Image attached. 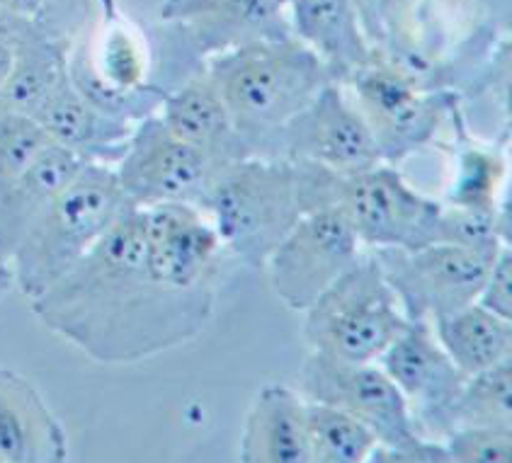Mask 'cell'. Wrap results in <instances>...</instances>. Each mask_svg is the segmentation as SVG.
Listing matches in <instances>:
<instances>
[{"instance_id": "1", "label": "cell", "mask_w": 512, "mask_h": 463, "mask_svg": "<svg viewBox=\"0 0 512 463\" xmlns=\"http://www.w3.org/2000/svg\"><path fill=\"white\" fill-rule=\"evenodd\" d=\"M44 328L102 367H129L190 345L214 318L216 291L170 287L146 260L132 207L88 255L30 301Z\"/></svg>"}, {"instance_id": "2", "label": "cell", "mask_w": 512, "mask_h": 463, "mask_svg": "<svg viewBox=\"0 0 512 463\" xmlns=\"http://www.w3.org/2000/svg\"><path fill=\"white\" fill-rule=\"evenodd\" d=\"M204 68L250 156L267 160H282L284 129L335 83L328 66L297 37L224 51Z\"/></svg>"}, {"instance_id": "3", "label": "cell", "mask_w": 512, "mask_h": 463, "mask_svg": "<svg viewBox=\"0 0 512 463\" xmlns=\"http://www.w3.org/2000/svg\"><path fill=\"white\" fill-rule=\"evenodd\" d=\"M132 209L112 165L85 163L10 257L13 287L27 301L71 272Z\"/></svg>"}, {"instance_id": "4", "label": "cell", "mask_w": 512, "mask_h": 463, "mask_svg": "<svg viewBox=\"0 0 512 463\" xmlns=\"http://www.w3.org/2000/svg\"><path fill=\"white\" fill-rule=\"evenodd\" d=\"M301 211L340 207L367 248L418 250L437 243L442 202L420 194L396 170L381 163L360 173H335L314 163H294Z\"/></svg>"}, {"instance_id": "5", "label": "cell", "mask_w": 512, "mask_h": 463, "mask_svg": "<svg viewBox=\"0 0 512 463\" xmlns=\"http://www.w3.org/2000/svg\"><path fill=\"white\" fill-rule=\"evenodd\" d=\"M202 211L226 253L250 270H265L277 245L304 216L297 165L253 156L224 165L209 187Z\"/></svg>"}, {"instance_id": "6", "label": "cell", "mask_w": 512, "mask_h": 463, "mask_svg": "<svg viewBox=\"0 0 512 463\" xmlns=\"http://www.w3.org/2000/svg\"><path fill=\"white\" fill-rule=\"evenodd\" d=\"M299 393L335 405L369 427L377 437L369 463H449L445 442L415 430L406 398L377 362H343L311 352L301 364Z\"/></svg>"}, {"instance_id": "7", "label": "cell", "mask_w": 512, "mask_h": 463, "mask_svg": "<svg viewBox=\"0 0 512 463\" xmlns=\"http://www.w3.org/2000/svg\"><path fill=\"white\" fill-rule=\"evenodd\" d=\"M408 323L377 257L360 253L304 311V342L343 362H377Z\"/></svg>"}, {"instance_id": "8", "label": "cell", "mask_w": 512, "mask_h": 463, "mask_svg": "<svg viewBox=\"0 0 512 463\" xmlns=\"http://www.w3.org/2000/svg\"><path fill=\"white\" fill-rule=\"evenodd\" d=\"M343 88L355 95L352 102L367 119L381 160L391 165L428 146L462 105L454 90L423 88L411 71L377 47L367 64L347 76Z\"/></svg>"}, {"instance_id": "9", "label": "cell", "mask_w": 512, "mask_h": 463, "mask_svg": "<svg viewBox=\"0 0 512 463\" xmlns=\"http://www.w3.org/2000/svg\"><path fill=\"white\" fill-rule=\"evenodd\" d=\"M503 248L432 243L418 250L379 248L372 253L406 318L430 323L479 299L483 279Z\"/></svg>"}, {"instance_id": "10", "label": "cell", "mask_w": 512, "mask_h": 463, "mask_svg": "<svg viewBox=\"0 0 512 463\" xmlns=\"http://www.w3.org/2000/svg\"><path fill=\"white\" fill-rule=\"evenodd\" d=\"M224 165L168 131L158 114L136 122L115 173L132 207L192 204L202 211L209 187Z\"/></svg>"}, {"instance_id": "11", "label": "cell", "mask_w": 512, "mask_h": 463, "mask_svg": "<svg viewBox=\"0 0 512 463\" xmlns=\"http://www.w3.org/2000/svg\"><path fill=\"white\" fill-rule=\"evenodd\" d=\"M360 236L340 207L309 211L267 260L272 291L304 313L360 255Z\"/></svg>"}, {"instance_id": "12", "label": "cell", "mask_w": 512, "mask_h": 463, "mask_svg": "<svg viewBox=\"0 0 512 463\" xmlns=\"http://www.w3.org/2000/svg\"><path fill=\"white\" fill-rule=\"evenodd\" d=\"M377 364L406 398L415 430L423 437L445 442L454 430V403L466 376L442 350L428 320H411L381 352Z\"/></svg>"}, {"instance_id": "13", "label": "cell", "mask_w": 512, "mask_h": 463, "mask_svg": "<svg viewBox=\"0 0 512 463\" xmlns=\"http://www.w3.org/2000/svg\"><path fill=\"white\" fill-rule=\"evenodd\" d=\"M146 260L151 272L170 287L216 291L226 253L204 211L192 204H153L139 209Z\"/></svg>"}, {"instance_id": "14", "label": "cell", "mask_w": 512, "mask_h": 463, "mask_svg": "<svg viewBox=\"0 0 512 463\" xmlns=\"http://www.w3.org/2000/svg\"><path fill=\"white\" fill-rule=\"evenodd\" d=\"M282 160L314 163L335 173H360L381 163L367 119L340 83H328L282 136Z\"/></svg>"}, {"instance_id": "15", "label": "cell", "mask_w": 512, "mask_h": 463, "mask_svg": "<svg viewBox=\"0 0 512 463\" xmlns=\"http://www.w3.org/2000/svg\"><path fill=\"white\" fill-rule=\"evenodd\" d=\"M161 22L199 64L246 44L292 37L280 0H163Z\"/></svg>"}, {"instance_id": "16", "label": "cell", "mask_w": 512, "mask_h": 463, "mask_svg": "<svg viewBox=\"0 0 512 463\" xmlns=\"http://www.w3.org/2000/svg\"><path fill=\"white\" fill-rule=\"evenodd\" d=\"M68 434L37 386L0 367V463H64Z\"/></svg>"}, {"instance_id": "17", "label": "cell", "mask_w": 512, "mask_h": 463, "mask_svg": "<svg viewBox=\"0 0 512 463\" xmlns=\"http://www.w3.org/2000/svg\"><path fill=\"white\" fill-rule=\"evenodd\" d=\"M34 119L51 144L66 148L85 163L112 165V168L127 151L136 127L132 122L98 110L73 88L68 76L34 112Z\"/></svg>"}, {"instance_id": "18", "label": "cell", "mask_w": 512, "mask_h": 463, "mask_svg": "<svg viewBox=\"0 0 512 463\" xmlns=\"http://www.w3.org/2000/svg\"><path fill=\"white\" fill-rule=\"evenodd\" d=\"M158 117L168 131L190 146L199 148L216 165H229L241 158H250L229 107L221 100L207 68L192 73L182 83L168 90Z\"/></svg>"}, {"instance_id": "19", "label": "cell", "mask_w": 512, "mask_h": 463, "mask_svg": "<svg viewBox=\"0 0 512 463\" xmlns=\"http://www.w3.org/2000/svg\"><path fill=\"white\" fill-rule=\"evenodd\" d=\"M241 463H311L306 398L287 384H265L241 432Z\"/></svg>"}, {"instance_id": "20", "label": "cell", "mask_w": 512, "mask_h": 463, "mask_svg": "<svg viewBox=\"0 0 512 463\" xmlns=\"http://www.w3.org/2000/svg\"><path fill=\"white\" fill-rule=\"evenodd\" d=\"M287 20L292 37L314 51L340 85L374 54L352 0H294Z\"/></svg>"}, {"instance_id": "21", "label": "cell", "mask_w": 512, "mask_h": 463, "mask_svg": "<svg viewBox=\"0 0 512 463\" xmlns=\"http://www.w3.org/2000/svg\"><path fill=\"white\" fill-rule=\"evenodd\" d=\"M83 165L85 160L51 144L25 173L0 185V260L10 262L17 245Z\"/></svg>"}, {"instance_id": "22", "label": "cell", "mask_w": 512, "mask_h": 463, "mask_svg": "<svg viewBox=\"0 0 512 463\" xmlns=\"http://www.w3.org/2000/svg\"><path fill=\"white\" fill-rule=\"evenodd\" d=\"M15 37V64L0 93V105L30 114L64 83L68 76V49L73 39H61L37 20L8 17Z\"/></svg>"}, {"instance_id": "23", "label": "cell", "mask_w": 512, "mask_h": 463, "mask_svg": "<svg viewBox=\"0 0 512 463\" xmlns=\"http://www.w3.org/2000/svg\"><path fill=\"white\" fill-rule=\"evenodd\" d=\"M430 328L466 379L512 357V320L486 311L476 301L430 320Z\"/></svg>"}, {"instance_id": "24", "label": "cell", "mask_w": 512, "mask_h": 463, "mask_svg": "<svg viewBox=\"0 0 512 463\" xmlns=\"http://www.w3.org/2000/svg\"><path fill=\"white\" fill-rule=\"evenodd\" d=\"M306 434L311 463H364L377 447L357 417L318 400H306Z\"/></svg>"}, {"instance_id": "25", "label": "cell", "mask_w": 512, "mask_h": 463, "mask_svg": "<svg viewBox=\"0 0 512 463\" xmlns=\"http://www.w3.org/2000/svg\"><path fill=\"white\" fill-rule=\"evenodd\" d=\"M457 427L512 430V357L464 381L454 403V430Z\"/></svg>"}, {"instance_id": "26", "label": "cell", "mask_w": 512, "mask_h": 463, "mask_svg": "<svg viewBox=\"0 0 512 463\" xmlns=\"http://www.w3.org/2000/svg\"><path fill=\"white\" fill-rule=\"evenodd\" d=\"M505 173H508V163L498 148L464 141L457 153V170H454L452 185L447 187L445 204L476 211H496Z\"/></svg>"}, {"instance_id": "27", "label": "cell", "mask_w": 512, "mask_h": 463, "mask_svg": "<svg viewBox=\"0 0 512 463\" xmlns=\"http://www.w3.org/2000/svg\"><path fill=\"white\" fill-rule=\"evenodd\" d=\"M49 146L37 119L0 105V185L25 173Z\"/></svg>"}, {"instance_id": "28", "label": "cell", "mask_w": 512, "mask_h": 463, "mask_svg": "<svg viewBox=\"0 0 512 463\" xmlns=\"http://www.w3.org/2000/svg\"><path fill=\"white\" fill-rule=\"evenodd\" d=\"M449 463H510L512 430L505 427H457L445 437Z\"/></svg>"}, {"instance_id": "29", "label": "cell", "mask_w": 512, "mask_h": 463, "mask_svg": "<svg viewBox=\"0 0 512 463\" xmlns=\"http://www.w3.org/2000/svg\"><path fill=\"white\" fill-rule=\"evenodd\" d=\"M476 304L486 308V311L496 313V316L512 320V253L510 245H505L503 250L493 260L491 270H488L486 279H483V287L479 291V299Z\"/></svg>"}, {"instance_id": "30", "label": "cell", "mask_w": 512, "mask_h": 463, "mask_svg": "<svg viewBox=\"0 0 512 463\" xmlns=\"http://www.w3.org/2000/svg\"><path fill=\"white\" fill-rule=\"evenodd\" d=\"M355 3V10L357 15H360V22L364 27V34H367L369 42L374 44V47H379L381 44V5H384V0H352Z\"/></svg>"}, {"instance_id": "31", "label": "cell", "mask_w": 512, "mask_h": 463, "mask_svg": "<svg viewBox=\"0 0 512 463\" xmlns=\"http://www.w3.org/2000/svg\"><path fill=\"white\" fill-rule=\"evenodd\" d=\"M481 13V20L496 27L498 32H510V0H471Z\"/></svg>"}, {"instance_id": "32", "label": "cell", "mask_w": 512, "mask_h": 463, "mask_svg": "<svg viewBox=\"0 0 512 463\" xmlns=\"http://www.w3.org/2000/svg\"><path fill=\"white\" fill-rule=\"evenodd\" d=\"M15 64V37L10 20L5 15H0V93H3L5 83H8L10 71Z\"/></svg>"}, {"instance_id": "33", "label": "cell", "mask_w": 512, "mask_h": 463, "mask_svg": "<svg viewBox=\"0 0 512 463\" xmlns=\"http://www.w3.org/2000/svg\"><path fill=\"white\" fill-rule=\"evenodd\" d=\"M54 0H0V15L22 17V20H39L47 13Z\"/></svg>"}, {"instance_id": "34", "label": "cell", "mask_w": 512, "mask_h": 463, "mask_svg": "<svg viewBox=\"0 0 512 463\" xmlns=\"http://www.w3.org/2000/svg\"><path fill=\"white\" fill-rule=\"evenodd\" d=\"M13 289V272H10L8 262L0 260V299Z\"/></svg>"}, {"instance_id": "35", "label": "cell", "mask_w": 512, "mask_h": 463, "mask_svg": "<svg viewBox=\"0 0 512 463\" xmlns=\"http://www.w3.org/2000/svg\"><path fill=\"white\" fill-rule=\"evenodd\" d=\"M280 3L284 5V10H287V8H289V5H292V3H294V0H280Z\"/></svg>"}, {"instance_id": "36", "label": "cell", "mask_w": 512, "mask_h": 463, "mask_svg": "<svg viewBox=\"0 0 512 463\" xmlns=\"http://www.w3.org/2000/svg\"><path fill=\"white\" fill-rule=\"evenodd\" d=\"M466 3H471V0H466Z\"/></svg>"}]
</instances>
